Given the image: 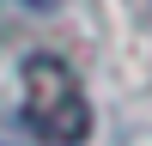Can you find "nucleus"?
Returning a JSON list of instances; mask_svg holds the SVG:
<instances>
[{"label":"nucleus","mask_w":152,"mask_h":146,"mask_svg":"<svg viewBox=\"0 0 152 146\" xmlns=\"http://www.w3.org/2000/svg\"><path fill=\"white\" fill-rule=\"evenodd\" d=\"M12 122L37 146H85L91 140V97L61 55H24L12 73Z\"/></svg>","instance_id":"obj_1"},{"label":"nucleus","mask_w":152,"mask_h":146,"mask_svg":"<svg viewBox=\"0 0 152 146\" xmlns=\"http://www.w3.org/2000/svg\"><path fill=\"white\" fill-rule=\"evenodd\" d=\"M12 6H24V12H55L61 0H12Z\"/></svg>","instance_id":"obj_2"}]
</instances>
